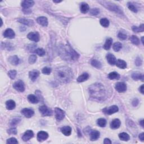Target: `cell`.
<instances>
[{
    "label": "cell",
    "mask_w": 144,
    "mask_h": 144,
    "mask_svg": "<svg viewBox=\"0 0 144 144\" xmlns=\"http://www.w3.org/2000/svg\"><path fill=\"white\" fill-rule=\"evenodd\" d=\"M139 91L141 93L143 94V85H141V86L139 88Z\"/></svg>",
    "instance_id": "54"
},
{
    "label": "cell",
    "mask_w": 144,
    "mask_h": 144,
    "mask_svg": "<svg viewBox=\"0 0 144 144\" xmlns=\"http://www.w3.org/2000/svg\"><path fill=\"white\" fill-rule=\"evenodd\" d=\"M100 13V10L98 8H94L92 9L89 11V14L92 15H97Z\"/></svg>",
    "instance_id": "43"
},
{
    "label": "cell",
    "mask_w": 144,
    "mask_h": 144,
    "mask_svg": "<svg viewBox=\"0 0 144 144\" xmlns=\"http://www.w3.org/2000/svg\"><path fill=\"white\" fill-rule=\"evenodd\" d=\"M89 78V75L88 73H84L83 74L79 76V77L77 78V81L78 82H83L84 81H87Z\"/></svg>",
    "instance_id": "28"
},
{
    "label": "cell",
    "mask_w": 144,
    "mask_h": 144,
    "mask_svg": "<svg viewBox=\"0 0 144 144\" xmlns=\"http://www.w3.org/2000/svg\"><path fill=\"white\" fill-rule=\"evenodd\" d=\"M119 109L118 107L116 105H113L108 108H105L103 110V112L108 115H111L114 114V113L118 112Z\"/></svg>",
    "instance_id": "8"
},
{
    "label": "cell",
    "mask_w": 144,
    "mask_h": 144,
    "mask_svg": "<svg viewBox=\"0 0 144 144\" xmlns=\"http://www.w3.org/2000/svg\"><path fill=\"white\" fill-rule=\"evenodd\" d=\"M55 114L56 120L60 122L63 120L65 117V112L64 111L61 110L60 108H56L55 109Z\"/></svg>",
    "instance_id": "6"
},
{
    "label": "cell",
    "mask_w": 144,
    "mask_h": 144,
    "mask_svg": "<svg viewBox=\"0 0 144 144\" xmlns=\"http://www.w3.org/2000/svg\"><path fill=\"white\" fill-rule=\"evenodd\" d=\"M100 24L105 28H107L109 27V21L107 18L101 19L100 21Z\"/></svg>",
    "instance_id": "38"
},
{
    "label": "cell",
    "mask_w": 144,
    "mask_h": 144,
    "mask_svg": "<svg viewBox=\"0 0 144 144\" xmlns=\"http://www.w3.org/2000/svg\"><path fill=\"white\" fill-rule=\"evenodd\" d=\"M99 3H100L103 6H104L107 9H108V10H109L112 11H114L116 13L122 14H123V11L121 10L118 6H117V5H115L114 4H113L110 2H108V1H99Z\"/></svg>",
    "instance_id": "4"
},
{
    "label": "cell",
    "mask_w": 144,
    "mask_h": 144,
    "mask_svg": "<svg viewBox=\"0 0 144 144\" xmlns=\"http://www.w3.org/2000/svg\"><path fill=\"white\" fill-rule=\"evenodd\" d=\"M23 11L25 14H29L32 12V10H30L29 9H23Z\"/></svg>",
    "instance_id": "50"
},
{
    "label": "cell",
    "mask_w": 144,
    "mask_h": 144,
    "mask_svg": "<svg viewBox=\"0 0 144 144\" xmlns=\"http://www.w3.org/2000/svg\"><path fill=\"white\" fill-rule=\"evenodd\" d=\"M34 53L37 54V55H39V56H43L45 55L46 54V52L44 51V50L42 48H39L35 50Z\"/></svg>",
    "instance_id": "36"
},
{
    "label": "cell",
    "mask_w": 144,
    "mask_h": 144,
    "mask_svg": "<svg viewBox=\"0 0 144 144\" xmlns=\"http://www.w3.org/2000/svg\"><path fill=\"white\" fill-rule=\"evenodd\" d=\"M90 96L93 99L101 100H104L106 96V91L103 85L101 83H95L89 87Z\"/></svg>",
    "instance_id": "3"
},
{
    "label": "cell",
    "mask_w": 144,
    "mask_h": 144,
    "mask_svg": "<svg viewBox=\"0 0 144 144\" xmlns=\"http://www.w3.org/2000/svg\"><path fill=\"white\" fill-rule=\"evenodd\" d=\"M34 5V2L33 1H29V0H25L22 2V6L24 9H29L30 7L33 6Z\"/></svg>",
    "instance_id": "20"
},
{
    "label": "cell",
    "mask_w": 144,
    "mask_h": 144,
    "mask_svg": "<svg viewBox=\"0 0 144 144\" xmlns=\"http://www.w3.org/2000/svg\"><path fill=\"white\" fill-rule=\"evenodd\" d=\"M28 100L30 103L32 104H37L39 102V100L36 96L34 95H29L28 96Z\"/></svg>",
    "instance_id": "29"
},
{
    "label": "cell",
    "mask_w": 144,
    "mask_h": 144,
    "mask_svg": "<svg viewBox=\"0 0 144 144\" xmlns=\"http://www.w3.org/2000/svg\"><path fill=\"white\" fill-rule=\"evenodd\" d=\"M104 143H112V141H111L109 138H105L104 141Z\"/></svg>",
    "instance_id": "53"
},
{
    "label": "cell",
    "mask_w": 144,
    "mask_h": 144,
    "mask_svg": "<svg viewBox=\"0 0 144 144\" xmlns=\"http://www.w3.org/2000/svg\"><path fill=\"white\" fill-rule=\"evenodd\" d=\"M15 101L12 100H10L6 101V109L8 110H11L14 109V108H15Z\"/></svg>",
    "instance_id": "23"
},
{
    "label": "cell",
    "mask_w": 144,
    "mask_h": 144,
    "mask_svg": "<svg viewBox=\"0 0 144 144\" xmlns=\"http://www.w3.org/2000/svg\"><path fill=\"white\" fill-rule=\"evenodd\" d=\"M37 60V56L35 55H32L30 56V57L29 58V63L31 64L35 63Z\"/></svg>",
    "instance_id": "44"
},
{
    "label": "cell",
    "mask_w": 144,
    "mask_h": 144,
    "mask_svg": "<svg viewBox=\"0 0 144 144\" xmlns=\"http://www.w3.org/2000/svg\"><path fill=\"white\" fill-rule=\"evenodd\" d=\"M15 32H14L11 29H10V28L7 29L4 33V37L7 38L13 39L15 37Z\"/></svg>",
    "instance_id": "12"
},
{
    "label": "cell",
    "mask_w": 144,
    "mask_h": 144,
    "mask_svg": "<svg viewBox=\"0 0 144 144\" xmlns=\"http://www.w3.org/2000/svg\"><path fill=\"white\" fill-rule=\"evenodd\" d=\"M108 78L110 79H119L120 78V75L116 72H113L109 73L108 75Z\"/></svg>",
    "instance_id": "31"
},
{
    "label": "cell",
    "mask_w": 144,
    "mask_h": 144,
    "mask_svg": "<svg viewBox=\"0 0 144 144\" xmlns=\"http://www.w3.org/2000/svg\"><path fill=\"white\" fill-rule=\"evenodd\" d=\"M91 65L93 66V67H95L97 69H101L102 68V64L98 60H97L96 59H93L91 61Z\"/></svg>",
    "instance_id": "32"
},
{
    "label": "cell",
    "mask_w": 144,
    "mask_h": 144,
    "mask_svg": "<svg viewBox=\"0 0 144 144\" xmlns=\"http://www.w3.org/2000/svg\"><path fill=\"white\" fill-rule=\"evenodd\" d=\"M143 120L142 119V120H141V121L140 122V124H141V126H142V127H143Z\"/></svg>",
    "instance_id": "55"
},
{
    "label": "cell",
    "mask_w": 144,
    "mask_h": 144,
    "mask_svg": "<svg viewBox=\"0 0 144 144\" xmlns=\"http://www.w3.org/2000/svg\"><path fill=\"white\" fill-rule=\"evenodd\" d=\"M28 38L32 41L37 42L39 41V34L38 32H30L27 36Z\"/></svg>",
    "instance_id": "11"
},
{
    "label": "cell",
    "mask_w": 144,
    "mask_h": 144,
    "mask_svg": "<svg viewBox=\"0 0 144 144\" xmlns=\"http://www.w3.org/2000/svg\"><path fill=\"white\" fill-rule=\"evenodd\" d=\"M139 138H140V140L142 141H144V133H141V134H140V135H139Z\"/></svg>",
    "instance_id": "52"
},
{
    "label": "cell",
    "mask_w": 144,
    "mask_h": 144,
    "mask_svg": "<svg viewBox=\"0 0 144 144\" xmlns=\"http://www.w3.org/2000/svg\"><path fill=\"white\" fill-rule=\"evenodd\" d=\"M13 87L16 91L21 92H24L25 90L24 83V82L22 81H21V80H19V81L15 82V83L13 85Z\"/></svg>",
    "instance_id": "7"
},
{
    "label": "cell",
    "mask_w": 144,
    "mask_h": 144,
    "mask_svg": "<svg viewBox=\"0 0 144 144\" xmlns=\"http://www.w3.org/2000/svg\"><path fill=\"white\" fill-rule=\"evenodd\" d=\"M18 21L20 23H22L23 24H25L27 26H29V27H32L34 25V22L33 20L31 19H27L24 18H20L19 19Z\"/></svg>",
    "instance_id": "15"
},
{
    "label": "cell",
    "mask_w": 144,
    "mask_h": 144,
    "mask_svg": "<svg viewBox=\"0 0 144 144\" xmlns=\"http://www.w3.org/2000/svg\"><path fill=\"white\" fill-rule=\"evenodd\" d=\"M39 75V72L38 70H33L32 71H30L29 73V76L30 79L32 81H35L38 76Z\"/></svg>",
    "instance_id": "18"
},
{
    "label": "cell",
    "mask_w": 144,
    "mask_h": 144,
    "mask_svg": "<svg viewBox=\"0 0 144 144\" xmlns=\"http://www.w3.org/2000/svg\"><path fill=\"white\" fill-rule=\"evenodd\" d=\"M9 61L12 65H16L19 63V59L18 58L17 56H12L9 58Z\"/></svg>",
    "instance_id": "25"
},
{
    "label": "cell",
    "mask_w": 144,
    "mask_h": 144,
    "mask_svg": "<svg viewBox=\"0 0 144 144\" xmlns=\"http://www.w3.org/2000/svg\"><path fill=\"white\" fill-rule=\"evenodd\" d=\"M130 41L133 44H135V45H138L140 44V39H138V38L134 36V35H132L130 37Z\"/></svg>",
    "instance_id": "34"
},
{
    "label": "cell",
    "mask_w": 144,
    "mask_h": 144,
    "mask_svg": "<svg viewBox=\"0 0 144 144\" xmlns=\"http://www.w3.org/2000/svg\"><path fill=\"white\" fill-rule=\"evenodd\" d=\"M119 137L120 140L124 141H128L129 140V136L125 132L120 133L119 134Z\"/></svg>",
    "instance_id": "33"
},
{
    "label": "cell",
    "mask_w": 144,
    "mask_h": 144,
    "mask_svg": "<svg viewBox=\"0 0 144 144\" xmlns=\"http://www.w3.org/2000/svg\"><path fill=\"white\" fill-rule=\"evenodd\" d=\"M80 10H81V13L83 14H86L87 13L89 10V8L88 5L83 2L81 5V6H80Z\"/></svg>",
    "instance_id": "26"
},
{
    "label": "cell",
    "mask_w": 144,
    "mask_h": 144,
    "mask_svg": "<svg viewBox=\"0 0 144 144\" xmlns=\"http://www.w3.org/2000/svg\"><path fill=\"white\" fill-rule=\"evenodd\" d=\"M107 61L108 63L109 64L112 65H114L116 64L117 62V60L116 58L114 56V55H113L112 54L109 53L107 54Z\"/></svg>",
    "instance_id": "16"
},
{
    "label": "cell",
    "mask_w": 144,
    "mask_h": 144,
    "mask_svg": "<svg viewBox=\"0 0 144 144\" xmlns=\"http://www.w3.org/2000/svg\"><path fill=\"white\" fill-rule=\"evenodd\" d=\"M56 78L61 83H68L73 79V73L69 67H62L55 70Z\"/></svg>",
    "instance_id": "1"
},
{
    "label": "cell",
    "mask_w": 144,
    "mask_h": 144,
    "mask_svg": "<svg viewBox=\"0 0 144 144\" xmlns=\"http://www.w3.org/2000/svg\"><path fill=\"white\" fill-rule=\"evenodd\" d=\"M6 143L8 144H14V143H18V141L15 138L11 137L10 138H9L6 141Z\"/></svg>",
    "instance_id": "46"
},
{
    "label": "cell",
    "mask_w": 144,
    "mask_h": 144,
    "mask_svg": "<svg viewBox=\"0 0 144 144\" xmlns=\"http://www.w3.org/2000/svg\"><path fill=\"white\" fill-rule=\"evenodd\" d=\"M21 119L19 118H14L12 120H11L10 122V124L11 126H15L17 124H18L20 122Z\"/></svg>",
    "instance_id": "45"
},
{
    "label": "cell",
    "mask_w": 144,
    "mask_h": 144,
    "mask_svg": "<svg viewBox=\"0 0 144 144\" xmlns=\"http://www.w3.org/2000/svg\"><path fill=\"white\" fill-rule=\"evenodd\" d=\"M8 133L10 134H17V129L15 128H12L8 130Z\"/></svg>",
    "instance_id": "48"
},
{
    "label": "cell",
    "mask_w": 144,
    "mask_h": 144,
    "mask_svg": "<svg viewBox=\"0 0 144 144\" xmlns=\"http://www.w3.org/2000/svg\"><path fill=\"white\" fill-rule=\"evenodd\" d=\"M118 37L121 40H125L127 39V34H126L124 33H123L122 32H120L118 34Z\"/></svg>",
    "instance_id": "47"
},
{
    "label": "cell",
    "mask_w": 144,
    "mask_h": 144,
    "mask_svg": "<svg viewBox=\"0 0 144 144\" xmlns=\"http://www.w3.org/2000/svg\"><path fill=\"white\" fill-rule=\"evenodd\" d=\"M138 102L139 101L138 99H134V100L132 101V105H133V107H136V106L138 104Z\"/></svg>",
    "instance_id": "51"
},
{
    "label": "cell",
    "mask_w": 144,
    "mask_h": 144,
    "mask_svg": "<svg viewBox=\"0 0 144 144\" xmlns=\"http://www.w3.org/2000/svg\"><path fill=\"white\" fill-rule=\"evenodd\" d=\"M122 48V44L121 43H120L119 42H115V43L113 44V49L114 50V51L118 52L120 51V50Z\"/></svg>",
    "instance_id": "35"
},
{
    "label": "cell",
    "mask_w": 144,
    "mask_h": 144,
    "mask_svg": "<svg viewBox=\"0 0 144 144\" xmlns=\"http://www.w3.org/2000/svg\"><path fill=\"white\" fill-rule=\"evenodd\" d=\"M127 6H128V8L129 10H131L132 11H133L134 13H137V9L135 7V6L133 5L132 3L131 2H128L127 4Z\"/></svg>",
    "instance_id": "40"
},
{
    "label": "cell",
    "mask_w": 144,
    "mask_h": 144,
    "mask_svg": "<svg viewBox=\"0 0 144 144\" xmlns=\"http://www.w3.org/2000/svg\"><path fill=\"white\" fill-rule=\"evenodd\" d=\"M61 131L66 136H69L71 134L72 128L69 126H64L61 128Z\"/></svg>",
    "instance_id": "19"
},
{
    "label": "cell",
    "mask_w": 144,
    "mask_h": 144,
    "mask_svg": "<svg viewBox=\"0 0 144 144\" xmlns=\"http://www.w3.org/2000/svg\"><path fill=\"white\" fill-rule=\"evenodd\" d=\"M16 74H17V72H16V71L15 70H10V71H9L8 73V75H9V77H10V78L12 79H15V78L16 75Z\"/></svg>",
    "instance_id": "41"
},
{
    "label": "cell",
    "mask_w": 144,
    "mask_h": 144,
    "mask_svg": "<svg viewBox=\"0 0 144 144\" xmlns=\"http://www.w3.org/2000/svg\"><path fill=\"white\" fill-rule=\"evenodd\" d=\"M115 88L116 90L120 93L124 92L127 90V86L124 82H118L115 84Z\"/></svg>",
    "instance_id": "9"
},
{
    "label": "cell",
    "mask_w": 144,
    "mask_h": 144,
    "mask_svg": "<svg viewBox=\"0 0 144 144\" xmlns=\"http://www.w3.org/2000/svg\"><path fill=\"white\" fill-rule=\"evenodd\" d=\"M143 37H142V38H141V41H142V44H143Z\"/></svg>",
    "instance_id": "56"
},
{
    "label": "cell",
    "mask_w": 144,
    "mask_h": 144,
    "mask_svg": "<svg viewBox=\"0 0 144 144\" xmlns=\"http://www.w3.org/2000/svg\"><path fill=\"white\" fill-rule=\"evenodd\" d=\"M34 136L33 132L31 130H28L26 131L22 136V139L24 141H27L31 139Z\"/></svg>",
    "instance_id": "13"
},
{
    "label": "cell",
    "mask_w": 144,
    "mask_h": 144,
    "mask_svg": "<svg viewBox=\"0 0 144 144\" xmlns=\"http://www.w3.org/2000/svg\"><path fill=\"white\" fill-rule=\"evenodd\" d=\"M143 75L141 74L138 72H134L132 74V78L134 81H137V80H141L142 82H143Z\"/></svg>",
    "instance_id": "24"
},
{
    "label": "cell",
    "mask_w": 144,
    "mask_h": 144,
    "mask_svg": "<svg viewBox=\"0 0 144 144\" xmlns=\"http://www.w3.org/2000/svg\"><path fill=\"white\" fill-rule=\"evenodd\" d=\"M120 124H121V123H120L119 119H115L114 120H113L112 123H111L110 127H111V128H112L113 129H117V128H119Z\"/></svg>",
    "instance_id": "21"
},
{
    "label": "cell",
    "mask_w": 144,
    "mask_h": 144,
    "mask_svg": "<svg viewBox=\"0 0 144 144\" xmlns=\"http://www.w3.org/2000/svg\"><path fill=\"white\" fill-rule=\"evenodd\" d=\"M132 30H133V32L136 33L143 32L144 30L143 24H141L140 27H135V26H133V27H132Z\"/></svg>",
    "instance_id": "37"
},
{
    "label": "cell",
    "mask_w": 144,
    "mask_h": 144,
    "mask_svg": "<svg viewBox=\"0 0 144 144\" xmlns=\"http://www.w3.org/2000/svg\"><path fill=\"white\" fill-rule=\"evenodd\" d=\"M58 51L61 57L64 60L75 61L78 60L79 57V54L74 50H73L70 45H60Z\"/></svg>",
    "instance_id": "2"
},
{
    "label": "cell",
    "mask_w": 144,
    "mask_h": 144,
    "mask_svg": "<svg viewBox=\"0 0 144 144\" xmlns=\"http://www.w3.org/2000/svg\"><path fill=\"white\" fill-rule=\"evenodd\" d=\"M97 123H98V126L101 127H104L107 125V120L104 118H100L97 121Z\"/></svg>",
    "instance_id": "39"
},
{
    "label": "cell",
    "mask_w": 144,
    "mask_h": 144,
    "mask_svg": "<svg viewBox=\"0 0 144 144\" xmlns=\"http://www.w3.org/2000/svg\"><path fill=\"white\" fill-rule=\"evenodd\" d=\"M21 113H22V114L24 115L25 117L28 118L32 117L34 114V111L31 109L29 108L23 109H22V111H21Z\"/></svg>",
    "instance_id": "10"
},
{
    "label": "cell",
    "mask_w": 144,
    "mask_h": 144,
    "mask_svg": "<svg viewBox=\"0 0 144 144\" xmlns=\"http://www.w3.org/2000/svg\"><path fill=\"white\" fill-rule=\"evenodd\" d=\"M51 68L49 67H44L42 70V72L44 74L49 75L51 72Z\"/></svg>",
    "instance_id": "42"
},
{
    "label": "cell",
    "mask_w": 144,
    "mask_h": 144,
    "mask_svg": "<svg viewBox=\"0 0 144 144\" xmlns=\"http://www.w3.org/2000/svg\"><path fill=\"white\" fill-rule=\"evenodd\" d=\"M37 22L42 26L43 27H47L48 25V20L46 17L44 16H41L37 19Z\"/></svg>",
    "instance_id": "17"
},
{
    "label": "cell",
    "mask_w": 144,
    "mask_h": 144,
    "mask_svg": "<svg viewBox=\"0 0 144 144\" xmlns=\"http://www.w3.org/2000/svg\"><path fill=\"white\" fill-rule=\"evenodd\" d=\"M142 60H141L140 58H137V59H136V60H135V64H136V65L137 66H140V65H141V64H142Z\"/></svg>",
    "instance_id": "49"
},
{
    "label": "cell",
    "mask_w": 144,
    "mask_h": 144,
    "mask_svg": "<svg viewBox=\"0 0 144 144\" xmlns=\"http://www.w3.org/2000/svg\"><path fill=\"white\" fill-rule=\"evenodd\" d=\"M116 65L120 69H125L127 67V63L124 60L119 59L116 62Z\"/></svg>",
    "instance_id": "30"
},
{
    "label": "cell",
    "mask_w": 144,
    "mask_h": 144,
    "mask_svg": "<svg viewBox=\"0 0 144 144\" xmlns=\"http://www.w3.org/2000/svg\"><path fill=\"white\" fill-rule=\"evenodd\" d=\"M112 43H113L112 38H108L107 40H106L105 44H104L103 48L105 50H110L111 46H112Z\"/></svg>",
    "instance_id": "27"
},
{
    "label": "cell",
    "mask_w": 144,
    "mask_h": 144,
    "mask_svg": "<svg viewBox=\"0 0 144 144\" xmlns=\"http://www.w3.org/2000/svg\"><path fill=\"white\" fill-rule=\"evenodd\" d=\"M100 137V132L96 130H93L90 133V139L91 141H95Z\"/></svg>",
    "instance_id": "22"
},
{
    "label": "cell",
    "mask_w": 144,
    "mask_h": 144,
    "mask_svg": "<svg viewBox=\"0 0 144 144\" xmlns=\"http://www.w3.org/2000/svg\"><path fill=\"white\" fill-rule=\"evenodd\" d=\"M49 137V134L44 131H40L37 134V140L38 141L46 140Z\"/></svg>",
    "instance_id": "14"
},
{
    "label": "cell",
    "mask_w": 144,
    "mask_h": 144,
    "mask_svg": "<svg viewBox=\"0 0 144 144\" xmlns=\"http://www.w3.org/2000/svg\"><path fill=\"white\" fill-rule=\"evenodd\" d=\"M39 110L43 116H51L53 115V111L48 107H47L46 105H42L40 107Z\"/></svg>",
    "instance_id": "5"
}]
</instances>
